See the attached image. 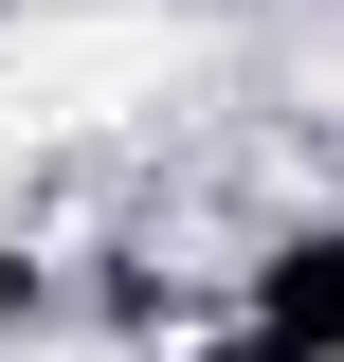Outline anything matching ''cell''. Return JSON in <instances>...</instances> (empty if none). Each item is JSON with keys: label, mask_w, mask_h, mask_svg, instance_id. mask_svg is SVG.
Returning <instances> with one entry per match:
<instances>
[{"label": "cell", "mask_w": 344, "mask_h": 362, "mask_svg": "<svg viewBox=\"0 0 344 362\" xmlns=\"http://www.w3.org/2000/svg\"><path fill=\"white\" fill-rule=\"evenodd\" d=\"M164 73H181V18H18V37H0V109H18V127L145 109Z\"/></svg>", "instance_id": "obj_1"}]
</instances>
